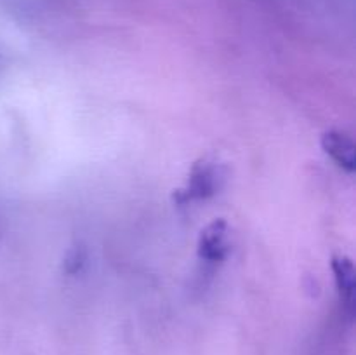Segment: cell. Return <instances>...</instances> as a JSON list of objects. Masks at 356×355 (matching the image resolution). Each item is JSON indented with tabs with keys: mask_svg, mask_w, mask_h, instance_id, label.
I'll return each instance as SVG.
<instances>
[{
	"mask_svg": "<svg viewBox=\"0 0 356 355\" xmlns=\"http://www.w3.org/2000/svg\"><path fill=\"white\" fill-rule=\"evenodd\" d=\"M219 180H221V173H219L218 166H214L212 162L198 164L191 171L186 188L179 191V200L191 202L211 197L212 194H216V188L219 187Z\"/></svg>",
	"mask_w": 356,
	"mask_h": 355,
	"instance_id": "6da1fadb",
	"label": "cell"
},
{
	"mask_svg": "<svg viewBox=\"0 0 356 355\" xmlns=\"http://www.w3.org/2000/svg\"><path fill=\"white\" fill-rule=\"evenodd\" d=\"M198 254L209 263H218L228 254V226L222 219H216L200 235Z\"/></svg>",
	"mask_w": 356,
	"mask_h": 355,
	"instance_id": "7a4b0ae2",
	"label": "cell"
},
{
	"mask_svg": "<svg viewBox=\"0 0 356 355\" xmlns=\"http://www.w3.org/2000/svg\"><path fill=\"white\" fill-rule=\"evenodd\" d=\"M322 146L341 167L346 171H355L356 166V152L355 145L346 134L339 131H329L323 134Z\"/></svg>",
	"mask_w": 356,
	"mask_h": 355,
	"instance_id": "3957f363",
	"label": "cell"
},
{
	"mask_svg": "<svg viewBox=\"0 0 356 355\" xmlns=\"http://www.w3.org/2000/svg\"><path fill=\"white\" fill-rule=\"evenodd\" d=\"M334 274H336L337 289L341 292L344 305L350 312H353L355 306V267L348 258H334L332 261Z\"/></svg>",
	"mask_w": 356,
	"mask_h": 355,
	"instance_id": "277c9868",
	"label": "cell"
}]
</instances>
